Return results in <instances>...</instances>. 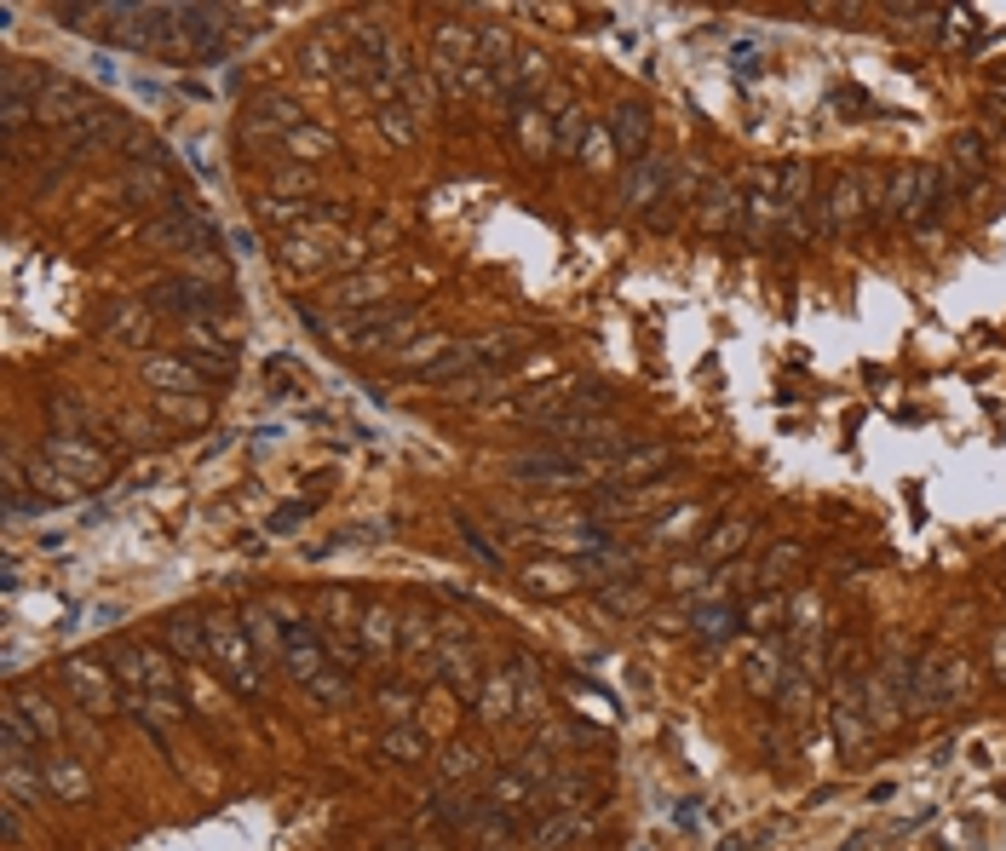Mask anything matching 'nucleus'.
Segmentation results:
<instances>
[{"label": "nucleus", "instance_id": "nucleus-1", "mask_svg": "<svg viewBox=\"0 0 1006 851\" xmlns=\"http://www.w3.org/2000/svg\"><path fill=\"white\" fill-rule=\"evenodd\" d=\"M282 662L294 667V679L299 685H311L322 696V702H340L345 696V667L328 656V644H322V627L317 621H282Z\"/></svg>", "mask_w": 1006, "mask_h": 851}, {"label": "nucleus", "instance_id": "nucleus-2", "mask_svg": "<svg viewBox=\"0 0 1006 851\" xmlns=\"http://www.w3.org/2000/svg\"><path fill=\"white\" fill-rule=\"evenodd\" d=\"M943 196H949L943 173L926 167V161H915V167H897L892 179H886L880 207H886V219H897V225H932V213L943 207Z\"/></svg>", "mask_w": 1006, "mask_h": 851}, {"label": "nucleus", "instance_id": "nucleus-3", "mask_svg": "<svg viewBox=\"0 0 1006 851\" xmlns=\"http://www.w3.org/2000/svg\"><path fill=\"white\" fill-rule=\"evenodd\" d=\"M202 627H207V650H213V662H219V679H225L236 696L259 702V696H265V679H259V667H253V644H248V633H242V621L207 616Z\"/></svg>", "mask_w": 1006, "mask_h": 851}, {"label": "nucleus", "instance_id": "nucleus-4", "mask_svg": "<svg viewBox=\"0 0 1006 851\" xmlns=\"http://www.w3.org/2000/svg\"><path fill=\"white\" fill-rule=\"evenodd\" d=\"M144 305L161 311V317H179V322H202L213 311H225V288L207 282V276H161L144 288Z\"/></svg>", "mask_w": 1006, "mask_h": 851}, {"label": "nucleus", "instance_id": "nucleus-5", "mask_svg": "<svg viewBox=\"0 0 1006 851\" xmlns=\"http://www.w3.org/2000/svg\"><path fill=\"white\" fill-rule=\"evenodd\" d=\"M420 328V311L414 305H368V311H351L340 322L345 345H363V351H391V345H409V334Z\"/></svg>", "mask_w": 1006, "mask_h": 851}, {"label": "nucleus", "instance_id": "nucleus-6", "mask_svg": "<svg viewBox=\"0 0 1006 851\" xmlns=\"http://www.w3.org/2000/svg\"><path fill=\"white\" fill-rule=\"evenodd\" d=\"M144 242H167V248H179V253L219 259V230L207 225V219H196L190 207H167L161 219H150V225H144Z\"/></svg>", "mask_w": 1006, "mask_h": 851}, {"label": "nucleus", "instance_id": "nucleus-7", "mask_svg": "<svg viewBox=\"0 0 1006 851\" xmlns=\"http://www.w3.org/2000/svg\"><path fill=\"white\" fill-rule=\"evenodd\" d=\"M673 167H679V161H673V156H662V150H650V156L627 161V173H621V184H616L621 207H633V213H644V207H656V202L667 196V184H673Z\"/></svg>", "mask_w": 1006, "mask_h": 851}, {"label": "nucleus", "instance_id": "nucleus-8", "mask_svg": "<svg viewBox=\"0 0 1006 851\" xmlns=\"http://www.w3.org/2000/svg\"><path fill=\"white\" fill-rule=\"evenodd\" d=\"M966 662L955 656H932V662L915 667V685H909V708H949L966 696Z\"/></svg>", "mask_w": 1006, "mask_h": 851}, {"label": "nucleus", "instance_id": "nucleus-9", "mask_svg": "<svg viewBox=\"0 0 1006 851\" xmlns=\"http://www.w3.org/2000/svg\"><path fill=\"white\" fill-rule=\"evenodd\" d=\"M874 190H880L874 173H840L834 190H828V219H834V230H857V225H863V219H869V207H874Z\"/></svg>", "mask_w": 1006, "mask_h": 851}, {"label": "nucleus", "instance_id": "nucleus-10", "mask_svg": "<svg viewBox=\"0 0 1006 851\" xmlns=\"http://www.w3.org/2000/svg\"><path fill=\"white\" fill-rule=\"evenodd\" d=\"M41 455L52 460V466H58L64 478L81 483V489H87V483H104V472H110V466H104V455H98L92 443H75V437H64V432H52V437H46V443H41Z\"/></svg>", "mask_w": 1006, "mask_h": 851}, {"label": "nucleus", "instance_id": "nucleus-11", "mask_svg": "<svg viewBox=\"0 0 1006 851\" xmlns=\"http://www.w3.org/2000/svg\"><path fill=\"white\" fill-rule=\"evenodd\" d=\"M144 380H150V386H161V391H179V397H190V391H207V386H213L202 368L184 357V351H173V357L150 351V357H144Z\"/></svg>", "mask_w": 1006, "mask_h": 851}, {"label": "nucleus", "instance_id": "nucleus-12", "mask_svg": "<svg viewBox=\"0 0 1006 851\" xmlns=\"http://www.w3.org/2000/svg\"><path fill=\"white\" fill-rule=\"evenodd\" d=\"M506 133L518 138V150H524L529 161H547V156H552V115H547V98L506 115Z\"/></svg>", "mask_w": 1006, "mask_h": 851}, {"label": "nucleus", "instance_id": "nucleus-13", "mask_svg": "<svg viewBox=\"0 0 1006 851\" xmlns=\"http://www.w3.org/2000/svg\"><path fill=\"white\" fill-rule=\"evenodd\" d=\"M696 225L708 236H725V230H742V190H731L725 179H713L696 202Z\"/></svg>", "mask_w": 1006, "mask_h": 851}, {"label": "nucleus", "instance_id": "nucleus-14", "mask_svg": "<svg viewBox=\"0 0 1006 851\" xmlns=\"http://www.w3.org/2000/svg\"><path fill=\"white\" fill-rule=\"evenodd\" d=\"M604 127H610V138H616V156L621 161L650 156V115H644L639 104H616V110L604 115Z\"/></svg>", "mask_w": 1006, "mask_h": 851}, {"label": "nucleus", "instance_id": "nucleus-15", "mask_svg": "<svg viewBox=\"0 0 1006 851\" xmlns=\"http://www.w3.org/2000/svg\"><path fill=\"white\" fill-rule=\"evenodd\" d=\"M386 288H391V276L386 271H357V276H340L334 288H328V305H340L345 317L351 311H368V305H386Z\"/></svg>", "mask_w": 1006, "mask_h": 851}, {"label": "nucleus", "instance_id": "nucleus-16", "mask_svg": "<svg viewBox=\"0 0 1006 851\" xmlns=\"http://www.w3.org/2000/svg\"><path fill=\"white\" fill-rule=\"evenodd\" d=\"M64 685L75 690V702H87L92 713H110L115 702H121V696L110 690V679H104V667L81 662V656H75V662H64Z\"/></svg>", "mask_w": 1006, "mask_h": 851}, {"label": "nucleus", "instance_id": "nucleus-17", "mask_svg": "<svg viewBox=\"0 0 1006 851\" xmlns=\"http://www.w3.org/2000/svg\"><path fill=\"white\" fill-rule=\"evenodd\" d=\"M667 466H673V449H662V443H656V449H627V455L610 466V483L621 489V483H633V478H639V483L644 478H662Z\"/></svg>", "mask_w": 1006, "mask_h": 851}, {"label": "nucleus", "instance_id": "nucleus-18", "mask_svg": "<svg viewBox=\"0 0 1006 851\" xmlns=\"http://www.w3.org/2000/svg\"><path fill=\"white\" fill-rule=\"evenodd\" d=\"M161 633H167V644H173V650H179V656H184L190 667H207V662H213V650H207V627H202V621H190V616H184V621H167Z\"/></svg>", "mask_w": 1006, "mask_h": 851}, {"label": "nucleus", "instance_id": "nucleus-19", "mask_svg": "<svg viewBox=\"0 0 1006 851\" xmlns=\"http://www.w3.org/2000/svg\"><path fill=\"white\" fill-rule=\"evenodd\" d=\"M587 127H593V115L581 110V104H564V110L552 115V156H575Z\"/></svg>", "mask_w": 1006, "mask_h": 851}, {"label": "nucleus", "instance_id": "nucleus-20", "mask_svg": "<svg viewBox=\"0 0 1006 851\" xmlns=\"http://www.w3.org/2000/svg\"><path fill=\"white\" fill-rule=\"evenodd\" d=\"M41 771H46V788H52L58 800H81V794H87V771H81L69 754H46Z\"/></svg>", "mask_w": 1006, "mask_h": 851}, {"label": "nucleus", "instance_id": "nucleus-21", "mask_svg": "<svg viewBox=\"0 0 1006 851\" xmlns=\"http://www.w3.org/2000/svg\"><path fill=\"white\" fill-rule=\"evenodd\" d=\"M98 334H127L133 345H144L150 322H144V311H138L133 299H121V305H104V311H98Z\"/></svg>", "mask_w": 1006, "mask_h": 851}, {"label": "nucleus", "instance_id": "nucleus-22", "mask_svg": "<svg viewBox=\"0 0 1006 851\" xmlns=\"http://www.w3.org/2000/svg\"><path fill=\"white\" fill-rule=\"evenodd\" d=\"M161 414L179 420V426H207V420H213V397H207V391H190V397L161 391Z\"/></svg>", "mask_w": 1006, "mask_h": 851}, {"label": "nucleus", "instance_id": "nucleus-23", "mask_svg": "<svg viewBox=\"0 0 1006 851\" xmlns=\"http://www.w3.org/2000/svg\"><path fill=\"white\" fill-rule=\"evenodd\" d=\"M518 472L524 478H564V483H587V466L575 455H529L518 460Z\"/></svg>", "mask_w": 1006, "mask_h": 851}, {"label": "nucleus", "instance_id": "nucleus-24", "mask_svg": "<svg viewBox=\"0 0 1006 851\" xmlns=\"http://www.w3.org/2000/svg\"><path fill=\"white\" fill-rule=\"evenodd\" d=\"M12 702L23 708V719L35 725V736H41V742H58V736H64V719H58V713L46 708L41 696H23V690H12Z\"/></svg>", "mask_w": 1006, "mask_h": 851}, {"label": "nucleus", "instance_id": "nucleus-25", "mask_svg": "<svg viewBox=\"0 0 1006 851\" xmlns=\"http://www.w3.org/2000/svg\"><path fill=\"white\" fill-rule=\"evenodd\" d=\"M777 196L788 207L811 202V161H788V167H782V173H777Z\"/></svg>", "mask_w": 1006, "mask_h": 851}, {"label": "nucleus", "instance_id": "nucleus-26", "mask_svg": "<svg viewBox=\"0 0 1006 851\" xmlns=\"http://www.w3.org/2000/svg\"><path fill=\"white\" fill-rule=\"evenodd\" d=\"M127 202H133V207L173 202V184L161 179V167H150V173H133V179H127Z\"/></svg>", "mask_w": 1006, "mask_h": 851}, {"label": "nucleus", "instance_id": "nucleus-27", "mask_svg": "<svg viewBox=\"0 0 1006 851\" xmlns=\"http://www.w3.org/2000/svg\"><path fill=\"white\" fill-rule=\"evenodd\" d=\"M949 156H955V173H966V179H978L984 173V133H955V144H949Z\"/></svg>", "mask_w": 1006, "mask_h": 851}, {"label": "nucleus", "instance_id": "nucleus-28", "mask_svg": "<svg viewBox=\"0 0 1006 851\" xmlns=\"http://www.w3.org/2000/svg\"><path fill=\"white\" fill-rule=\"evenodd\" d=\"M259 121H265V127H276L282 138L305 127V115H299V104H294V98H265V104H259Z\"/></svg>", "mask_w": 1006, "mask_h": 851}, {"label": "nucleus", "instance_id": "nucleus-29", "mask_svg": "<svg viewBox=\"0 0 1006 851\" xmlns=\"http://www.w3.org/2000/svg\"><path fill=\"white\" fill-rule=\"evenodd\" d=\"M575 156L587 161V167H616V138H610V127H587V138H581Z\"/></svg>", "mask_w": 1006, "mask_h": 851}, {"label": "nucleus", "instance_id": "nucleus-30", "mask_svg": "<svg viewBox=\"0 0 1006 851\" xmlns=\"http://www.w3.org/2000/svg\"><path fill=\"white\" fill-rule=\"evenodd\" d=\"M690 633H696V639H731V633H736V610H731V604L702 610V616L690 621Z\"/></svg>", "mask_w": 1006, "mask_h": 851}, {"label": "nucleus", "instance_id": "nucleus-31", "mask_svg": "<svg viewBox=\"0 0 1006 851\" xmlns=\"http://www.w3.org/2000/svg\"><path fill=\"white\" fill-rule=\"evenodd\" d=\"M288 150H294L299 161H317V156H334V138H328V133H317V127L305 121L299 133H288Z\"/></svg>", "mask_w": 1006, "mask_h": 851}, {"label": "nucleus", "instance_id": "nucleus-32", "mask_svg": "<svg viewBox=\"0 0 1006 851\" xmlns=\"http://www.w3.org/2000/svg\"><path fill=\"white\" fill-rule=\"evenodd\" d=\"M363 644L374 650V656H386V650H391V616H386V610H368V621H363Z\"/></svg>", "mask_w": 1006, "mask_h": 851}, {"label": "nucleus", "instance_id": "nucleus-33", "mask_svg": "<svg viewBox=\"0 0 1006 851\" xmlns=\"http://www.w3.org/2000/svg\"><path fill=\"white\" fill-rule=\"evenodd\" d=\"M639 219H644V230H673V225H679V202H673V196H662L656 207H644Z\"/></svg>", "mask_w": 1006, "mask_h": 851}, {"label": "nucleus", "instance_id": "nucleus-34", "mask_svg": "<svg viewBox=\"0 0 1006 851\" xmlns=\"http://www.w3.org/2000/svg\"><path fill=\"white\" fill-rule=\"evenodd\" d=\"M311 518V501H288V506H276L271 512V535H288L294 524H305Z\"/></svg>", "mask_w": 1006, "mask_h": 851}, {"label": "nucleus", "instance_id": "nucleus-35", "mask_svg": "<svg viewBox=\"0 0 1006 851\" xmlns=\"http://www.w3.org/2000/svg\"><path fill=\"white\" fill-rule=\"evenodd\" d=\"M742 541H748V529H742V524H725V529H719V535L708 541V552H713V558H725V552H736Z\"/></svg>", "mask_w": 1006, "mask_h": 851}, {"label": "nucleus", "instance_id": "nucleus-36", "mask_svg": "<svg viewBox=\"0 0 1006 851\" xmlns=\"http://www.w3.org/2000/svg\"><path fill=\"white\" fill-rule=\"evenodd\" d=\"M478 702H483V713H495V708H512V685H506V679H489V685H483V696H478Z\"/></svg>", "mask_w": 1006, "mask_h": 851}, {"label": "nucleus", "instance_id": "nucleus-37", "mask_svg": "<svg viewBox=\"0 0 1006 851\" xmlns=\"http://www.w3.org/2000/svg\"><path fill=\"white\" fill-rule=\"evenodd\" d=\"M420 748H426V742H420L414 731H391V736H386V754H397V759H403V754L420 759Z\"/></svg>", "mask_w": 1006, "mask_h": 851}, {"label": "nucleus", "instance_id": "nucleus-38", "mask_svg": "<svg viewBox=\"0 0 1006 851\" xmlns=\"http://www.w3.org/2000/svg\"><path fill=\"white\" fill-rule=\"evenodd\" d=\"M731 64L742 69V75H759V41H736L731 46Z\"/></svg>", "mask_w": 1006, "mask_h": 851}, {"label": "nucleus", "instance_id": "nucleus-39", "mask_svg": "<svg viewBox=\"0 0 1006 851\" xmlns=\"http://www.w3.org/2000/svg\"><path fill=\"white\" fill-rule=\"evenodd\" d=\"M380 702H386L391 719H409V708H414V696H403V690H380Z\"/></svg>", "mask_w": 1006, "mask_h": 851}, {"label": "nucleus", "instance_id": "nucleus-40", "mask_svg": "<svg viewBox=\"0 0 1006 851\" xmlns=\"http://www.w3.org/2000/svg\"><path fill=\"white\" fill-rule=\"evenodd\" d=\"M800 564V547H777L771 552V570H794Z\"/></svg>", "mask_w": 1006, "mask_h": 851}, {"label": "nucleus", "instance_id": "nucleus-41", "mask_svg": "<svg viewBox=\"0 0 1006 851\" xmlns=\"http://www.w3.org/2000/svg\"><path fill=\"white\" fill-rule=\"evenodd\" d=\"M989 650H995V673H1001V679H1006V627H1001V633H995V639H989Z\"/></svg>", "mask_w": 1006, "mask_h": 851}, {"label": "nucleus", "instance_id": "nucleus-42", "mask_svg": "<svg viewBox=\"0 0 1006 851\" xmlns=\"http://www.w3.org/2000/svg\"><path fill=\"white\" fill-rule=\"evenodd\" d=\"M771 616H782V604H771V598L754 604V627H771Z\"/></svg>", "mask_w": 1006, "mask_h": 851}, {"label": "nucleus", "instance_id": "nucleus-43", "mask_svg": "<svg viewBox=\"0 0 1006 851\" xmlns=\"http://www.w3.org/2000/svg\"><path fill=\"white\" fill-rule=\"evenodd\" d=\"M1001 98H1006V75H1001Z\"/></svg>", "mask_w": 1006, "mask_h": 851}]
</instances>
